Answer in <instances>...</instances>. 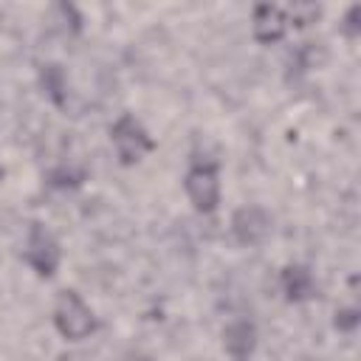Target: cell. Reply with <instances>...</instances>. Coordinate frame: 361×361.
Here are the masks:
<instances>
[{
    "label": "cell",
    "mask_w": 361,
    "mask_h": 361,
    "mask_svg": "<svg viewBox=\"0 0 361 361\" xmlns=\"http://www.w3.org/2000/svg\"><path fill=\"white\" fill-rule=\"evenodd\" d=\"M183 195L197 214H214L223 200L220 164L209 155H192L183 172Z\"/></svg>",
    "instance_id": "cell-1"
},
{
    "label": "cell",
    "mask_w": 361,
    "mask_h": 361,
    "mask_svg": "<svg viewBox=\"0 0 361 361\" xmlns=\"http://www.w3.org/2000/svg\"><path fill=\"white\" fill-rule=\"evenodd\" d=\"M51 322H54V330L65 341H85L99 330V316L85 302V296L73 288H65V290L56 293Z\"/></svg>",
    "instance_id": "cell-2"
},
{
    "label": "cell",
    "mask_w": 361,
    "mask_h": 361,
    "mask_svg": "<svg viewBox=\"0 0 361 361\" xmlns=\"http://www.w3.org/2000/svg\"><path fill=\"white\" fill-rule=\"evenodd\" d=\"M107 133H110V144H113L121 166H135L155 149V138L149 135L144 121L130 110L118 113Z\"/></svg>",
    "instance_id": "cell-3"
},
{
    "label": "cell",
    "mask_w": 361,
    "mask_h": 361,
    "mask_svg": "<svg viewBox=\"0 0 361 361\" xmlns=\"http://www.w3.org/2000/svg\"><path fill=\"white\" fill-rule=\"evenodd\" d=\"M23 259L25 265L34 271V276L39 279H54L59 265H62V243L56 240V234L34 220L25 231V243H23Z\"/></svg>",
    "instance_id": "cell-4"
},
{
    "label": "cell",
    "mask_w": 361,
    "mask_h": 361,
    "mask_svg": "<svg viewBox=\"0 0 361 361\" xmlns=\"http://www.w3.org/2000/svg\"><path fill=\"white\" fill-rule=\"evenodd\" d=\"M228 228H231V237L237 240V245L259 248L274 231V214L259 203H245L231 212Z\"/></svg>",
    "instance_id": "cell-5"
},
{
    "label": "cell",
    "mask_w": 361,
    "mask_h": 361,
    "mask_svg": "<svg viewBox=\"0 0 361 361\" xmlns=\"http://www.w3.org/2000/svg\"><path fill=\"white\" fill-rule=\"evenodd\" d=\"M288 17H285V6L279 3H257L251 8V37L259 45H276L285 39L288 34Z\"/></svg>",
    "instance_id": "cell-6"
},
{
    "label": "cell",
    "mask_w": 361,
    "mask_h": 361,
    "mask_svg": "<svg viewBox=\"0 0 361 361\" xmlns=\"http://www.w3.org/2000/svg\"><path fill=\"white\" fill-rule=\"evenodd\" d=\"M279 290L288 305H307L316 299L319 285L313 276V268L305 262H288L279 271Z\"/></svg>",
    "instance_id": "cell-7"
},
{
    "label": "cell",
    "mask_w": 361,
    "mask_h": 361,
    "mask_svg": "<svg viewBox=\"0 0 361 361\" xmlns=\"http://www.w3.org/2000/svg\"><path fill=\"white\" fill-rule=\"evenodd\" d=\"M259 344V330L248 316H237L223 327V353L228 361H251Z\"/></svg>",
    "instance_id": "cell-8"
},
{
    "label": "cell",
    "mask_w": 361,
    "mask_h": 361,
    "mask_svg": "<svg viewBox=\"0 0 361 361\" xmlns=\"http://www.w3.org/2000/svg\"><path fill=\"white\" fill-rule=\"evenodd\" d=\"M37 85L54 107H65L71 96V79L62 62H42L37 68Z\"/></svg>",
    "instance_id": "cell-9"
},
{
    "label": "cell",
    "mask_w": 361,
    "mask_h": 361,
    "mask_svg": "<svg viewBox=\"0 0 361 361\" xmlns=\"http://www.w3.org/2000/svg\"><path fill=\"white\" fill-rule=\"evenodd\" d=\"M42 178H45V186L54 192H76L87 183V169L82 164L62 161V164H54Z\"/></svg>",
    "instance_id": "cell-10"
},
{
    "label": "cell",
    "mask_w": 361,
    "mask_h": 361,
    "mask_svg": "<svg viewBox=\"0 0 361 361\" xmlns=\"http://www.w3.org/2000/svg\"><path fill=\"white\" fill-rule=\"evenodd\" d=\"M324 14V8L319 3H307V0H296L290 6H285V17H288V28H310L313 23H319Z\"/></svg>",
    "instance_id": "cell-11"
},
{
    "label": "cell",
    "mask_w": 361,
    "mask_h": 361,
    "mask_svg": "<svg viewBox=\"0 0 361 361\" xmlns=\"http://www.w3.org/2000/svg\"><path fill=\"white\" fill-rule=\"evenodd\" d=\"M324 59H327V54H324L322 42H305V45H299V48L293 51L290 68H296V73H307V71L319 68Z\"/></svg>",
    "instance_id": "cell-12"
},
{
    "label": "cell",
    "mask_w": 361,
    "mask_h": 361,
    "mask_svg": "<svg viewBox=\"0 0 361 361\" xmlns=\"http://www.w3.org/2000/svg\"><path fill=\"white\" fill-rule=\"evenodd\" d=\"M358 324H361V310L355 307V305H344V307H336V313H333V327L338 330V333H355L358 330Z\"/></svg>",
    "instance_id": "cell-13"
},
{
    "label": "cell",
    "mask_w": 361,
    "mask_h": 361,
    "mask_svg": "<svg viewBox=\"0 0 361 361\" xmlns=\"http://www.w3.org/2000/svg\"><path fill=\"white\" fill-rule=\"evenodd\" d=\"M338 31L347 39H358L361 37V6L358 3L347 6V11L341 14V23H338Z\"/></svg>",
    "instance_id": "cell-14"
},
{
    "label": "cell",
    "mask_w": 361,
    "mask_h": 361,
    "mask_svg": "<svg viewBox=\"0 0 361 361\" xmlns=\"http://www.w3.org/2000/svg\"><path fill=\"white\" fill-rule=\"evenodd\" d=\"M127 361H155V358H152V355H147V353H133Z\"/></svg>",
    "instance_id": "cell-15"
}]
</instances>
